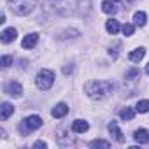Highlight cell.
<instances>
[{
	"mask_svg": "<svg viewBox=\"0 0 149 149\" xmlns=\"http://www.w3.org/2000/svg\"><path fill=\"white\" fill-rule=\"evenodd\" d=\"M112 88L114 86L109 81H90L86 83L84 91L91 100H104L112 93Z\"/></svg>",
	"mask_w": 149,
	"mask_h": 149,
	"instance_id": "6da1fadb",
	"label": "cell"
},
{
	"mask_svg": "<svg viewBox=\"0 0 149 149\" xmlns=\"http://www.w3.org/2000/svg\"><path fill=\"white\" fill-rule=\"evenodd\" d=\"M51 6L54 7V11L61 16H70L81 11L84 0H49Z\"/></svg>",
	"mask_w": 149,
	"mask_h": 149,
	"instance_id": "7a4b0ae2",
	"label": "cell"
},
{
	"mask_svg": "<svg viewBox=\"0 0 149 149\" xmlns=\"http://www.w3.org/2000/svg\"><path fill=\"white\" fill-rule=\"evenodd\" d=\"M9 7L16 16H28L35 9V0H9Z\"/></svg>",
	"mask_w": 149,
	"mask_h": 149,
	"instance_id": "3957f363",
	"label": "cell"
},
{
	"mask_svg": "<svg viewBox=\"0 0 149 149\" xmlns=\"http://www.w3.org/2000/svg\"><path fill=\"white\" fill-rule=\"evenodd\" d=\"M53 83H54V74H53V70H49V68H42L37 76H35V84H37V88L42 90V91H47V90L53 86Z\"/></svg>",
	"mask_w": 149,
	"mask_h": 149,
	"instance_id": "277c9868",
	"label": "cell"
},
{
	"mask_svg": "<svg viewBox=\"0 0 149 149\" xmlns=\"http://www.w3.org/2000/svg\"><path fill=\"white\" fill-rule=\"evenodd\" d=\"M42 126V118L40 116H28V118H25L23 119V123H21V132L23 133H28V132H33V130H37V128H40Z\"/></svg>",
	"mask_w": 149,
	"mask_h": 149,
	"instance_id": "5b68a950",
	"label": "cell"
},
{
	"mask_svg": "<svg viewBox=\"0 0 149 149\" xmlns=\"http://www.w3.org/2000/svg\"><path fill=\"white\" fill-rule=\"evenodd\" d=\"M4 91H6L7 95H11V97H21L23 86H21L19 83H16V81H9V83H6V86H4Z\"/></svg>",
	"mask_w": 149,
	"mask_h": 149,
	"instance_id": "8992f818",
	"label": "cell"
},
{
	"mask_svg": "<svg viewBox=\"0 0 149 149\" xmlns=\"http://www.w3.org/2000/svg\"><path fill=\"white\" fill-rule=\"evenodd\" d=\"M37 42H39V33H26L25 39L21 40V46L25 49H32L37 46Z\"/></svg>",
	"mask_w": 149,
	"mask_h": 149,
	"instance_id": "52a82bcc",
	"label": "cell"
},
{
	"mask_svg": "<svg viewBox=\"0 0 149 149\" xmlns=\"http://www.w3.org/2000/svg\"><path fill=\"white\" fill-rule=\"evenodd\" d=\"M67 112H68V105L61 102V104H56V105L53 107V111H51V116H53V118H56V119H60V118L67 116Z\"/></svg>",
	"mask_w": 149,
	"mask_h": 149,
	"instance_id": "ba28073f",
	"label": "cell"
},
{
	"mask_svg": "<svg viewBox=\"0 0 149 149\" xmlns=\"http://www.w3.org/2000/svg\"><path fill=\"white\" fill-rule=\"evenodd\" d=\"M16 35H18V32H16V28H6L2 33H0V39H2V42L4 44H9V42H13L14 39H16Z\"/></svg>",
	"mask_w": 149,
	"mask_h": 149,
	"instance_id": "9c48e42d",
	"label": "cell"
},
{
	"mask_svg": "<svg viewBox=\"0 0 149 149\" xmlns=\"http://www.w3.org/2000/svg\"><path fill=\"white\" fill-rule=\"evenodd\" d=\"M88 128H90V125L84 119H76L72 123V132L74 133H84V132H88Z\"/></svg>",
	"mask_w": 149,
	"mask_h": 149,
	"instance_id": "30bf717a",
	"label": "cell"
},
{
	"mask_svg": "<svg viewBox=\"0 0 149 149\" xmlns=\"http://www.w3.org/2000/svg\"><path fill=\"white\" fill-rule=\"evenodd\" d=\"M109 132L114 135V139H116L119 144H123V142H125V135H123V132L119 130V126H118V123H116V121L109 123Z\"/></svg>",
	"mask_w": 149,
	"mask_h": 149,
	"instance_id": "8fae6325",
	"label": "cell"
},
{
	"mask_svg": "<svg viewBox=\"0 0 149 149\" xmlns=\"http://www.w3.org/2000/svg\"><path fill=\"white\" fill-rule=\"evenodd\" d=\"M105 30H107L111 35H116V33L121 30V25H119V21H118V19L111 18V19H107V21H105Z\"/></svg>",
	"mask_w": 149,
	"mask_h": 149,
	"instance_id": "7c38bea8",
	"label": "cell"
},
{
	"mask_svg": "<svg viewBox=\"0 0 149 149\" xmlns=\"http://www.w3.org/2000/svg\"><path fill=\"white\" fill-rule=\"evenodd\" d=\"M133 139H135V142H139V144H147V142H149V132L144 130V128H139V130H135Z\"/></svg>",
	"mask_w": 149,
	"mask_h": 149,
	"instance_id": "4fadbf2b",
	"label": "cell"
},
{
	"mask_svg": "<svg viewBox=\"0 0 149 149\" xmlns=\"http://www.w3.org/2000/svg\"><path fill=\"white\" fill-rule=\"evenodd\" d=\"M13 112H14V107H13L9 102H4L2 107H0V118H2V121L9 119V116H11Z\"/></svg>",
	"mask_w": 149,
	"mask_h": 149,
	"instance_id": "5bb4252c",
	"label": "cell"
},
{
	"mask_svg": "<svg viewBox=\"0 0 149 149\" xmlns=\"http://www.w3.org/2000/svg\"><path fill=\"white\" fill-rule=\"evenodd\" d=\"M144 56H146V49H144V47H137V49H133V51L128 54L130 61H133V63H139Z\"/></svg>",
	"mask_w": 149,
	"mask_h": 149,
	"instance_id": "9a60e30c",
	"label": "cell"
},
{
	"mask_svg": "<svg viewBox=\"0 0 149 149\" xmlns=\"http://www.w3.org/2000/svg\"><path fill=\"white\" fill-rule=\"evenodd\" d=\"M102 11L105 14H114L118 11V6H116V2H112V0H104L102 2Z\"/></svg>",
	"mask_w": 149,
	"mask_h": 149,
	"instance_id": "2e32d148",
	"label": "cell"
},
{
	"mask_svg": "<svg viewBox=\"0 0 149 149\" xmlns=\"http://www.w3.org/2000/svg\"><path fill=\"white\" fill-rule=\"evenodd\" d=\"M146 21H147V14H146L144 11H137V13L133 14V23H135L137 26H144Z\"/></svg>",
	"mask_w": 149,
	"mask_h": 149,
	"instance_id": "e0dca14e",
	"label": "cell"
},
{
	"mask_svg": "<svg viewBox=\"0 0 149 149\" xmlns=\"http://www.w3.org/2000/svg\"><path fill=\"white\" fill-rule=\"evenodd\" d=\"M135 111H137V109L125 107V109H121V112H119V118H121V119H125V121H130V119H133V118H135Z\"/></svg>",
	"mask_w": 149,
	"mask_h": 149,
	"instance_id": "ac0fdd59",
	"label": "cell"
},
{
	"mask_svg": "<svg viewBox=\"0 0 149 149\" xmlns=\"http://www.w3.org/2000/svg\"><path fill=\"white\" fill-rule=\"evenodd\" d=\"M135 109H137V112H149V100H139L137 102V105H135Z\"/></svg>",
	"mask_w": 149,
	"mask_h": 149,
	"instance_id": "d6986e66",
	"label": "cell"
},
{
	"mask_svg": "<svg viewBox=\"0 0 149 149\" xmlns=\"http://www.w3.org/2000/svg\"><path fill=\"white\" fill-rule=\"evenodd\" d=\"M90 147H105V149H109V147H111V144H109L107 140L95 139V140H91V142H90Z\"/></svg>",
	"mask_w": 149,
	"mask_h": 149,
	"instance_id": "ffe728a7",
	"label": "cell"
},
{
	"mask_svg": "<svg viewBox=\"0 0 149 149\" xmlns=\"http://www.w3.org/2000/svg\"><path fill=\"white\" fill-rule=\"evenodd\" d=\"M121 30H123L125 37H130V35H133V32H135V26H133V25H130V23H126V25H123V26H121Z\"/></svg>",
	"mask_w": 149,
	"mask_h": 149,
	"instance_id": "44dd1931",
	"label": "cell"
},
{
	"mask_svg": "<svg viewBox=\"0 0 149 149\" xmlns=\"http://www.w3.org/2000/svg\"><path fill=\"white\" fill-rule=\"evenodd\" d=\"M0 63H2V67H11L13 65V56H9V54L2 56L0 58Z\"/></svg>",
	"mask_w": 149,
	"mask_h": 149,
	"instance_id": "7402d4cb",
	"label": "cell"
},
{
	"mask_svg": "<svg viewBox=\"0 0 149 149\" xmlns=\"http://www.w3.org/2000/svg\"><path fill=\"white\" fill-rule=\"evenodd\" d=\"M135 76H139V70L137 68H132L130 72H126V79H133Z\"/></svg>",
	"mask_w": 149,
	"mask_h": 149,
	"instance_id": "603a6c76",
	"label": "cell"
},
{
	"mask_svg": "<svg viewBox=\"0 0 149 149\" xmlns=\"http://www.w3.org/2000/svg\"><path fill=\"white\" fill-rule=\"evenodd\" d=\"M33 147H37V149H40V147H42V149H46V147H47V144H46V142H42V140H39V142H35V144H33Z\"/></svg>",
	"mask_w": 149,
	"mask_h": 149,
	"instance_id": "cb8c5ba5",
	"label": "cell"
},
{
	"mask_svg": "<svg viewBox=\"0 0 149 149\" xmlns=\"http://www.w3.org/2000/svg\"><path fill=\"white\" fill-rule=\"evenodd\" d=\"M146 74L149 76V63H147V67H146Z\"/></svg>",
	"mask_w": 149,
	"mask_h": 149,
	"instance_id": "d4e9b609",
	"label": "cell"
},
{
	"mask_svg": "<svg viewBox=\"0 0 149 149\" xmlns=\"http://www.w3.org/2000/svg\"><path fill=\"white\" fill-rule=\"evenodd\" d=\"M128 2H135V0H128Z\"/></svg>",
	"mask_w": 149,
	"mask_h": 149,
	"instance_id": "484cf974",
	"label": "cell"
},
{
	"mask_svg": "<svg viewBox=\"0 0 149 149\" xmlns=\"http://www.w3.org/2000/svg\"><path fill=\"white\" fill-rule=\"evenodd\" d=\"M114 2H118V0H114Z\"/></svg>",
	"mask_w": 149,
	"mask_h": 149,
	"instance_id": "4316f807",
	"label": "cell"
}]
</instances>
